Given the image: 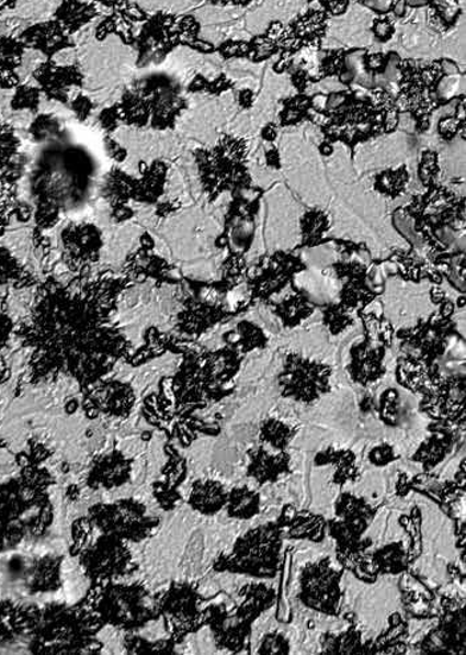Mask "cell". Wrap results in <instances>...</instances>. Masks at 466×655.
<instances>
[{"label": "cell", "mask_w": 466, "mask_h": 655, "mask_svg": "<svg viewBox=\"0 0 466 655\" xmlns=\"http://www.w3.org/2000/svg\"><path fill=\"white\" fill-rule=\"evenodd\" d=\"M129 276L79 275L62 285L48 279L37 290L29 318L15 329L24 348L33 351L35 376L66 371L80 382L98 380L129 342L116 320L120 295Z\"/></svg>", "instance_id": "obj_1"}, {"label": "cell", "mask_w": 466, "mask_h": 655, "mask_svg": "<svg viewBox=\"0 0 466 655\" xmlns=\"http://www.w3.org/2000/svg\"><path fill=\"white\" fill-rule=\"evenodd\" d=\"M98 167L90 150L67 140L47 144L31 173L35 210H79L91 196Z\"/></svg>", "instance_id": "obj_2"}, {"label": "cell", "mask_w": 466, "mask_h": 655, "mask_svg": "<svg viewBox=\"0 0 466 655\" xmlns=\"http://www.w3.org/2000/svg\"><path fill=\"white\" fill-rule=\"evenodd\" d=\"M201 26L192 15L175 16L159 12L149 16L136 37L137 67L160 65L180 46L191 48L200 39Z\"/></svg>", "instance_id": "obj_3"}, {"label": "cell", "mask_w": 466, "mask_h": 655, "mask_svg": "<svg viewBox=\"0 0 466 655\" xmlns=\"http://www.w3.org/2000/svg\"><path fill=\"white\" fill-rule=\"evenodd\" d=\"M129 90L145 127L150 124L155 129L173 128L186 106L180 84L167 74H149L135 80Z\"/></svg>", "instance_id": "obj_4"}, {"label": "cell", "mask_w": 466, "mask_h": 655, "mask_svg": "<svg viewBox=\"0 0 466 655\" xmlns=\"http://www.w3.org/2000/svg\"><path fill=\"white\" fill-rule=\"evenodd\" d=\"M60 239L66 263L75 273H83L100 260L104 242L98 226L88 223L69 224L61 231Z\"/></svg>", "instance_id": "obj_5"}, {"label": "cell", "mask_w": 466, "mask_h": 655, "mask_svg": "<svg viewBox=\"0 0 466 655\" xmlns=\"http://www.w3.org/2000/svg\"><path fill=\"white\" fill-rule=\"evenodd\" d=\"M329 21L325 11L311 10L307 14L294 19L280 36L282 59H288L305 47H318L322 42Z\"/></svg>", "instance_id": "obj_6"}, {"label": "cell", "mask_w": 466, "mask_h": 655, "mask_svg": "<svg viewBox=\"0 0 466 655\" xmlns=\"http://www.w3.org/2000/svg\"><path fill=\"white\" fill-rule=\"evenodd\" d=\"M34 79L48 100L61 104L69 103V92L73 87L84 86V75L79 66H59L53 59L35 69Z\"/></svg>", "instance_id": "obj_7"}, {"label": "cell", "mask_w": 466, "mask_h": 655, "mask_svg": "<svg viewBox=\"0 0 466 655\" xmlns=\"http://www.w3.org/2000/svg\"><path fill=\"white\" fill-rule=\"evenodd\" d=\"M19 39L23 42L26 48L39 52L47 56V59H53L56 54L75 46L71 35L67 34V31L62 29L56 19L36 23L34 26L24 30Z\"/></svg>", "instance_id": "obj_8"}, {"label": "cell", "mask_w": 466, "mask_h": 655, "mask_svg": "<svg viewBox=\"0 0 466 655\" xmlns=\"http://www.w3.org/2000/svg\"><path fill=\"white\" fill-rule=\"evenodd\" d=\"M149 15L140 5L129 3L123 9L112 11V14L105 16L102 22L98 24L94 30V36L99 42H103L106 37L115 35L122 41L125 46H135L136 24L147 22Z\"/></svg>", "instance_id": "obj_9"}, {"label": "cell", "mask_w": 466, "mask_h": 655, "mask_svg": "<svg viewBox=\"0 0 466 655\" xmlns=\"http://www.w3.org/2000/svg\"><path fill=\"white\" fill-rule=\"evenodd\" d=\"M21 145L15 129L0 118V182L16 185L26 172L27 159Z\"/></svg>", "instance_id": "obj_10"}, {"label": "cell", "mask_w": 466, "mask_h": 655, "mask_svg": "<svg viewBox=\"0 0 466 655\" xmlns=\"http://www.w3.org/2000/svg\"><path fill=\"white\" fill-rule=\"evenodd\" d=\"M26 46L19 37H0V88L14 90L21 86L18 68L22 66Z\"/></svg>", "instance_id": "obj_11"}, {"label": "cell", "mask_w": 466, "mask_h": 655, "mask_svg": "<svg viewBox=\"0 0 466 655\" xmlns=\"http://www.w3.org/2000/svg\"><path fill=\"white\" fill-rule=\"evenodd\" d=\"M99 16L96 5L83 0H61L54 19L58 21L68 35H75Z\"/></svg>", "instance_id": "obj_12"}, {"label": "cell", "mask_w": 466, "mask_h": 655, "mask_svg": "<svg viewBox=\"0 0 466 655\" xmlns=\"http://www.w3.org/2000/svg\"><path fill=\"white\" fill-rule=\"evenodd\" d=\"M33 216V206L19 200L18 187L0 182V236L8 230L12 218L19 223H27Z\"/></svg>", "instance_id": "obj_13"}, {"label": "cell", "mask_w": 466, "mask_h": 655, "mask_svg": "<svg viewBox=\"0 0 466 655\" xmlns=\"http://www.w3.org/2000/svg\"><path fill=\"white\" fill-rule=\"evenodd\" d=\"M33 274L24 269L8 248L0 245V286H14L16 289L33 286Z\"/></svg>", "instance_id": "obj_14"}, {"label": "cell", "mask_w": 466, "mask_h": 655, "mask_svg": "<svg viewBox=\"0 0 466 655\" xmlns=\"http://www.w3.org/2000/svg\"><path fill=\"white\" fill-rule=\"evenodd\" d=\"M283 26L279 22H274L266 31V34L258 35L248 42L247 59L261 63L272 58L273 55L280 53V36Z\"/></svg>", "instance_id": "obj_15"}, {"label": "cell", "mask_w": 466, "mask_h": 655, "mask_svg": "<svg viewBox=\"0 0 466 655\" xmlns=\"http://www.w3.org/2000/svg\"><path fill=\"white\" fill-rule=\"evenodd\" d=\"M30 135L35 143L39 144L67 140L66 129L62 127L60 120L54 115H46V113L34 120L30 127Z\"/></svg>", "instance_id": "obj_16"}, {"label": "cell", "mask_w": 466, "mask_h": 655, "mask_svg": "<svg viewBox=\"0 0 466 655\" xmlns=\"http://www.w3.org/2000/svg\"><path fill=\"white\" fill-rule=\"evenodd\" d=\"M41 94L39 87L18 86L11 100V109L14 111L27 110L35 113L39 110Z\"/></svg>", "instance_id": "obj_17"}, {"label": "cell", "mask_w": 466, "mask_h": 655, "mask_svg": "<svg viewBox=\"0 0 466 655\" xmlns=\"http://www.w3.org/2000/svg\"><path fill=\"white\" fill-rule=\"evenodd\" d=\"M232 87V81L225 77V75H219L217 79L213 81L207 80L203 75H197L192 80L191 86H189V92H206L211 94H220L225 91L230 90Z\"/></svg>", "instance_id": "obj_18"}, {"label": "cell", "mask_w": 466, "mask_h": 655, "mask_svg": "<svg viewBox=\"0 0 466 655\" xmlns=\"http://www.w3.org/2000/svg\"><path fill=\"white\" fill-rule=\"evenodd\" d=\"M217 52L224 59L247 58L248 42L228 41L220 44Z\"/></svg>", "instance_id": "obj_19"}, {"label": "cell", "mask_w": 466, "mask_h": 655, "mask_svg": "<svg viewBox=\"0 0 466 655\" xmlns=\"http://www.w3.org/2000/svg\"><path fill=\"white\" fill-rule=\"evenodd\" d=\"M69 105H71L75 116H77L81 123L87 122V120L91 117L94 110V103L90 98L84 97V94H78V97L75 98L71 103H69Z\"/></svg>", "instance_id": "obj_20"}, {"label": "cell", "mask_w": 466, "mask_h": 655, "mask_svg": "<svg viewBox=\"0 0 466 655\" xmlns=\"http://www.w3.org/2000/svg\"><path fill=\"white\" fill-rule=\"evenodd\" d=\"M120 122H122V118H120L118 104L105 109L99 115L100 127H102L109 135L117 129Z\"/></svg>", "instance_id": "obj_21"}, {"label": "cell", "mask_w": 466, "mask_h": 655, "mask_svg": "<svg viewBox=\"0 0 466 655\" xmlns=\"http://www.w3.org/2000/svg\"><path fill=\"white\" fill-rule=\"evenodd\" d=\"M373 33L377 42L386 43L390 41V37L395 34L393 21L387 16L377 18L374 22Z\"/></svg>", "instance_id": "obj_22"}, {"label": "cell", "mask_w": 466, "mask_h": 655, "mask_svg": "<svg viewBox=\"0 0 466 655\" xmlns=\"http://www.w3.org/2000/svg\"><path fill=\"white\" fill-rule=\"evenodd\" d=\"M104 147L106 150V155H109L113 161L124 162L125 160H127V156H128L127 149L122 147V145H120L115 140V138H112L111 136H106L104 138Z\"/></svg>", "instance_id": "obj_23"}, {"label": "cell", "mask_w": 466, "mask_h": 655, "mask_svg": "<svg viewBox=\"0 0 466 655\" xmlns=\"http://www.w3.org/2000/svg\"><path fill=\"white\" fill-rule=\"evenodd\" d=\"M314 2V0H310ZM327 15L338 16L344 14L349 9L350 0H318Z\"/></svg>", "instance_id": "obj_24"}, {"label": "cell", "mask_w": 466, "mask_h": 655, "mask_svg": "<svg viewBox=\"0 0 466 655\" xmlns=\"http://www.w3.org/2000/svg\"><path fill=\"white\" fill-rule=\"evenodd\" d=\"M12 332H15V325L8 314L0 313V350L10 341Z\"/></svg>", "instance_id": "obj_25"}, {"label": "cell", "mask_w": 466, "mask_h": 655, "mask_svg": "<svg viewBox=\"0 0 466 655\" xmlns=\"http://www.w3.org/2000/svg\"><path fill=\"white\" fill-rule=\"evenodd\" d=\"M135 216V212L127 205H118L112 207V218L116 219L117 223L127 222Z\"/></svg>", "instance_id": "obj_26"}, {"label": "cell", "mask_w": 466, "mask_h": 655, "mask_svg": "<svg viewBox=\"0 0 466 655\" xmlns=\"http://www.w3.org/2000/svg\"><path fill=\"white\" fill-rule=\"evenodd\" d=\"M361 3L379 12V14H387L390 11V5H393V0H361Z\"/></svg>", "instance_id": "obj_27"}, {"label": "cell", "mask_w": 466, "mask_h": 655, "mask_svg": "<svg viewBox=\"0 0 466 655\" xmlns=\"http://www.w3.org/2000/svg\"><path fill=\"white\" fill-rule=\"evenodd\" d=\"M100 4H103L104 8L110 9L112 11L123 9L125 5L129 4V0H94Z\"/></svg>", "instance_id": "obj_28"}, {"label": "cell", "mask_w": 466, "mask_h": 655, "mask_svg": "<svg viewBox=\"0 0 466 655\" xmlns=\"http://www.w3.org/2000/svg\"><path fill=\"white\" fill-rule=\"evenodd\" d=\"M293 81L295 87L305 88L308 81V74L299 68L293 74Z\"/></svg>", "instance_id": "obj_29"}, {"label": "cell", "mask_w": 466, "mask_h": 655, "mask_svg": "<svg viewBox=\"0 0 466 655\" xmlns=\"http://www.w3.org/2000/svg\"><path fill=\"white\" fill-rule=\"evenodd\" d=\"M254 94L250 90H243L239 93V103L245 106V109H249L251 103H253Z\"/></svg>", "instance_id": "obj_30"}, {"label": "cell", "mask_w": 466, "mask_h": 655, "mask_svg": "<svg viewBox=\"0 0 466 655\" xmlns=\"http://www.w3.org/2000/svg\"><path fill=\"white\" fill-rule=\"evenodd\" d=\"M406 0H395V2H393V5H390V10H393L395 12V15L399 18L406 15Z\"/></svg>", "instance_id": "obj_31"}, {"label": "cell", "mask_w": 466, "mask_h": 655, "mask_svg": "<svg viewBox=\"0 0 466 655\" xmlns=\"http://www.w3.org/2000/svg\"><path fill=\"white\" fill-rule=\"evenodd\" d=\"M209 2L216 5H248L251 0H209Z\"/></svg>", "instance_id": "obj_32"}, {"label": "cell", "mask_w": 466, "mask_h": 655, "mask_svg": "<svg viewBox=\"0 0 466 655\" xmlns=\"http://www.w3.org/2000/svg\"><path fill=\"white\" fill-rule=\"evenodd\" d=\"M18 0H0V12L15 9Z\"/></svg>", "instance_id": "obj_33"}]
</instances>
